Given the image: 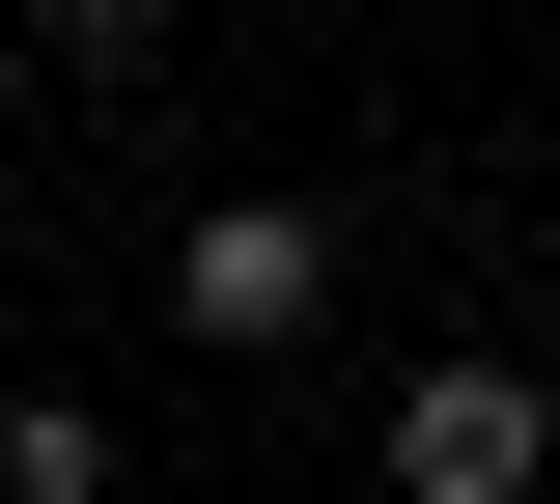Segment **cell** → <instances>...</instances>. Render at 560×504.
Returning <instances> with one entry per match:
<instances>
[{
  "label": "cell",
  "instance_id": "obj_2",
  "mask_svg": "<svg viewBox=\"0 0 560 504\" xmlns=\"http://www.w3.org/2000/svg\"><path fill=\"white\" fill-rule=\"evenodd\" d=\"M364 448H393V504H533V477H560V392H533L504 337H448V364H393Z\"/></svg>",
  "mask_w": 560,
  "mask_h": 504
},
{
  "label": "cell",
  "instance_id": "obj_4",
  "mask_svg": "<svg viewBox=\"0 0 560 504\" xmlns=\"http://www.w3.org/2000/svg\"><path fill=\"white\" fill-rule=\"evenodd\" d=\"M28 28H57V57L113 84V57H168V28H197V0H28Z\"/></svg>",
  "mask_w": 560,
  "mask_h": 504
},
{
  "label": "cell",
  "instance_id": "obj_1",
  "mask_svg": "<svg viewBox=\"0 0 560 504\" xmlns=\"http://www.w3.org/2000/svg\"><path fill=\"white\" fill-rule=\"evenodd\" d=\"M308 308H337V197H197L168 224V337L197 364H280Z\"/></svg>",
  "mask_w": 560,
  "mask_h": 504
},
{
  "label": "cell",
  "instance_id": "obj_3",
  "mask_svg": "<svg viewBox=\"0 0 560 504\" xmlns=\"http://www.w3.org/2000/svg\"><path fill=\"white\" fill-rule=\"evenodd\" d=\"M0 504H113V421L84 392H0Z\"/></svg>",
  "mask_w": 560,
  "mask_h": 504
}]
</instances>
